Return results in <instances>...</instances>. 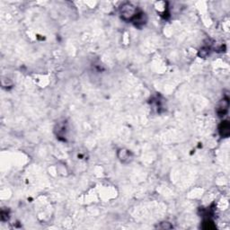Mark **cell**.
Wrapping results in <instances>:
<instances>
[{
    "mask_svg": "<svg viewBox=\"0 0 230 230\" xmlns=\"http://www.w3.org/2000/svg\"><path fill=\"white\" fill-rule=\"evenodd\" d=\"M229 124H228V122H224L221 124V127H220V129H219V131H220V134L222 135L224 138H227V137L229 135Z\"/></svg>",
    "mask_w": 230,
    "mask_h": 230,
    "instance_id": "6da1fadb",
    "label": "cell"
}]
</instances>
